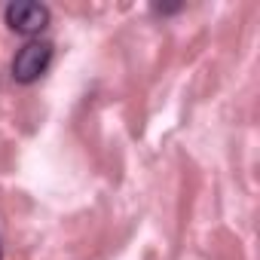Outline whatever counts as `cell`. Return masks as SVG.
Segmentation results:
<instances>
[{
	"mask_svg": "<svg viewBox=\"0 0 260 260\" xmlns=\"http://www.w3.org/2000/svg\"><path fill=\"white\" fill-rule=\"evenodd\" d=\"M4 19L10 25V31L22 34V37H37L40 31H46L52 13L43 4H34V0H16L4 10Z\"/></svg>",
	"mask_w": 260,
	"mask_h": 260,
	"instance_id": "obj_1",
	"label": "cell"
},
{
	"mask_svg": "<svg viewBox=\"0 0 260 260\" xmlns=\"http://www.w3.org/2000/svg\"><path fill=\"white\" fill-rule=\"evenodd\" d=\"M49 61H52V43L49 40H28L16 52V58H13V77H16V83H34V80H40L46 74Z\"/></svg>",
	"mask_w": 260,
	"mask_h": 260,
	"instance_id": "obj_2",
	"label": "cell"
}]
</instances>
